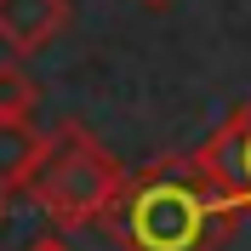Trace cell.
I'll use <instances>...</instances> for the list:
<instances>
[{"mask_svg":"<svg viewBox=\"0 0 251 251\" xmlns=\"http://www.w3.org/2000/svg\"><path fill=\"white\" fill-rule=\"evenodd\" d=\"M69 29V0H0V46L17 63L46 51Z\"/></svg>","mask_w":251,"mask_h":251,"instance_id":"obj_4","label":"cell"},{"mask_svg":"<svg viewBox=\"0 0 251 251\" xmlns=\"http://www.w3.org/2000/svg\"><path fill=\"white\" fill-rule=\"evenodd\" d=\"M0 217H6V194H0Z\"/></svg>","mask_w":251,"mask_h":251,"instance_id":"obj_9","label":"cell"},{"mask_svg":"<svg viewBox=\"0 0 251 251\" xmlns=\"http://www.w3.org/2000/svg\"><path fill=\"white\" fill-rule=\"evenodd\" d=\"M120 183H126V166L80 120H63L57 131H46V154L34 166L29 194L57 228H86V223H103Z\"/></svg>","mask_w":251,"mask_h":251,"instance_id":"obj_2","label":"cell"},{"mask_svg":"<svg viewBox=\"0 0 251 251\" xmlns=\"http://www.w3.org/2000/svg\"><path fill=\"white\" fill-rule=\"evenodd\" d=\"M29 251H75V246H69V240H63V234H40V240H34Z\"/></svg>","mask_w":251,"mask_h":251,"instance_id":"obj_7","label":"cell"},{"mask_svg":"<svg viewBox=\"0 0 251 251\" xmlns=\"http://www.w3.org/2000/svg\"><path fill=\"white\" fill-rule=\"evenodd\" d=\"M143 6H172V0H143Z\"/></svg>","mask_w":251,"mask_h":251,"instance_id":"obj_8","label":"cell"},{"mask_svg":"<svg viewBox=\"0 0 251 251\" xmlns=\"http://www.w3.org/2000/svg\"><path fill=\"white\" fill-rule=\"evenodd\" d=\"M40 154H46V131H34V120H0V194L6 200L34 183Z\"/></svg>","mask_w":251,"mask_h":251,"instance_id":"obj_5","label":"cell"},{"mask_svg":"<svg viewBox=\"0 0 251 251\" xmlns=\"http://www.w3.org/2000/svg\"><path fill=\"white\" fill-rule=\"evenodd\" d=\"M34 103H40L34 75H29L17 57H6V63H0V120H29Z\"/></svg>","mask_w":251,"mask_h":251,"instance_id":"obj_6","label":"cell"},{"mask_svg":"<svg viewBox=\"0 0 251 251\" xmlns=\"http://www.w3.org/2000/svg\"><path fill=\"white\" fill-rule=\"evenodd\" d=\"M246 217L200 166V154H160L126 172L103 228L120 251H223Z\"/></svg>","mask_w":251,"mask_h":251,"instance_id":"obj_1","label":"cell"},{"mask_svg":"<svg viewBox=\"0 0 251 251\" xmlns=\"http://www.w3.org/2000/svg\"><path fill=\"white\" fill-rule=\"evenodd\" d=\"M194 154H200V166L211 172V183H217L240 211H251V97L194 149Z\"/></svg>","mask_w":251,"mask_h":251,"instance_id":"obj_3","label":"cell"}]
</instances>
